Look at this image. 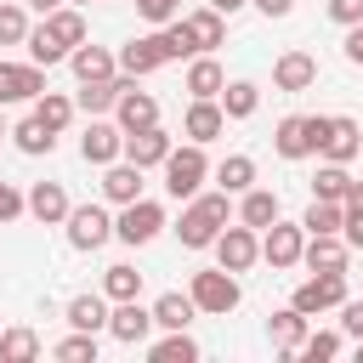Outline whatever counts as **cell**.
I'll list each match as a JSON object with an SVG mask.
<instances>
[{
  "instance_id": "cell-1",
  "label": "cell",
  "mask_w": 363,
  "mask_h": 363,
  "mask_svg": "<svg viewBox=\"0 0 363 363\" xmlns=\"http://www.w3.org/2000/svg\"><path fill=\"white\" fill-rule=\"evenodd\" d=\"M221 227H227V187L221 193H193L187 210H182V221H176V238L187 250H210L221 238Z\"/></svg>"
},
{
  "instance_id": "cell-2",
  "label": "cell",
  "mask_w": 363,
  "mask_h": 363,
  "mask_svg": "<svg viewBox=\"0 0 363 363\" xmlns=\"http://www.w3.org/2000/svg\"><path fill=\"white\" fill-rule=\"evenodd\" d=\"M318 142H323V113H289L272 130L278 159H306V153H318Z\"/></svg>"
},
{
  "instance_id": "cell-3",
  "label": "cell",
  "mask_w": 363,
  "mask_h": 363,
  "mask_svg": "<svg viewBox=\"0 0 363 363\" xmlns=\"http://www.w3.org/2000/svg\"><path fill=\"white\" fill-rule=\"evenodd\" d=\"M204 176H210V164H204V142L170 147V159H164V187H170V199H193Z\"/></svg>"
},
{
  "instance_id": "cell-4",
  "label": "cell",
  "mask_w": 363,
  "mask_h": 363,
  "mask_svg": "<svg viewBox=\"0 0 363 363\" xmlns=\"http://www.w3.org/2000/svg\"><path fill=\"white\" fill-rule=\"evenodd\" d=\"M187 295L199 301V312H210V318H227V312L238 306V278H233L227 267H216V272H193Z\"/></svg>"
},
{
  "instance_id": "cell-5",
  "label": "cell",
  "mask_w": 363,
  "mask_h": 363,
  "mask_svg": "<svg viewBox=\"0 0 363 363\" xmlns=\"http://www.w3.org/2000/svg\"><path fill=\"white\" fill-rule=\"evenodd\" d=\"M159 227H164V204H153V199H130L125 216L113 221V238H125V244H147V238H159Z\"/></svg>"
},
{
  "instance_id": "cell-6",
  "label": "cell",
  "mask_w": 363,
  "mask_h": 363,
  "mask_svg": "<svg viewBox=\"0 0 363 363\" xmlns=\"http://www.w3.org/2000/svg\"><path fill=\"white\" fill-rule=\"evenodd\" d=\"M346 301V272H318V278H306L295 295H289V306H301L306 318H318V312H329V306H340Z\"/></svg>"
},
{
  "instance_id": "cell-7",
  "label": "cell",
  "mask_w": 363,
  "mask_h": 363,
  "mask_svg": "<svg viewBox=\"0 0 363 363\" xmlns=\"http://www.w3.org/2000/svg\"><path fill=\"white\" fill-rule=\"evenodd\" d=\"M357 147H363L357 119H346V113H323V142H318V153H323V159H335V164H352V159H357Z\"/></svg>"
},
{
  "instance_id": "cell-8",
  "label": "cell",
  "mask_w": 363,
  "mask_h": 363,
  "mask_svg": "<svg viewBox=\"0 0 363 363\" xmlns=\"http://www.w3.org/2000/svg\"><path fill=\"white\" fill-rule=\"evenodd\" d=\"M108 238H113V221H108L102 204H79V210H68V244H74V250H102Z\"/></svg>"
},
{
  "instance_id": "cell-9",
  "label": "cell",
  "mask_w": 363,
  "mask_h": 363,
  "mask_svg": "<svg viewBox=\"0 0 363 363\" xmlns=\"http://www.w3.org/2000/svg\"><path fill=\"white\" fill-rule=\"evenodd\" d=\"M40 96H45L40 62H0V108L6 102H40Z\"/></svg>"
},
{
  "instance_id": "cell-10",
  "label": "cell",
  "mask_w": 363,
  "mask_h": 363,
  "mask_svg": "<svg viewBox=\"0 0 363 363\" xmlns=\"http://www.w3.org/2000/svg\"><path fill=\"white\" fill-rule=\"evenodd\" d=\"M216 255H221V267L227 272H250L255 267V255H261V238H255V227H221V238H216Z\"/></svg>"
},
{
  "instance_id": "cell-11",
  "label": "cell",
  "mask_w": 363,
  "mask_h": 363,
  "mask_svg": "<svg viewBox=\"0 0 363 363\" xmlns=\"http://www.w3.org/2000/svg\"><path fill=\"white\" fill-rule=\"evenodd\" d=\"M301 250H306V227H301V221H272L267 238H261V255H267L272 267H295Z\"/></svg>"
},
{
  "instance_id": "cell-12",
  "label": "cell",
  "mask_w": 363,
  "mask_h": 363,
  "mask_svg": "<svg viewBox=\"0 0 363 363\" xmlns=\"http://www.w3.org/2000/svg\"><path fill=\"white\" fill-rule=\"evenodd\" d=\"M164 62H170L164 28H159V34H142V40H130V45L119 51V68H125V74H153V68H164Z\"/></svg>"
},
{
  "instance_id": "cell-13",
  "label": "cell",
  "mask_w": 363,
  "mask_h": 363,
  "mask_svg": "<svg viewBox=\"0 0 363 363\" xmlns=\"http://www.w3.org/2000/svg\"><path fill=\"white\" fill-rule=\"evenodd\" d=\"M119 153H125V130H119V125L91 119V125H85V136H79V159H85V164H113Z\"/></svg>"
},
{
  "instance_id": "cell-14",
  "label": "cell",
  "mask_w": 363,
  "mask_h": 363,
  "mask_svg": "<svg viewBox=\"0 0 363 363\" xmlns=\"http://www.w3.org/2000/svg\"><path fill=\"white\" fill-rule=\"evenodd\" d=\"M346 255H352V244H346L340 233H306L301 261H306L312 272H346Z\"/></svg>"
},
{
  "instance_id": "cell-15",
  "label": "cell",
  "mask_w": 363,
  "mask_h": 363,
  "mask_svg": "<svg viewBox=\"0 0 363 363\" xmlns=\"http://www.w3.org/2000/svg\"><path fill=\"white\" fill-rule=\"evenodd\" d=\"M182 130H187V142H216V136L227 130V108H221L216 96H193V108H187Z\"/></svg>"
},
{
  "instance_id": "cell-16",
  "label": "cell",
  "mask_w": 363,
  "mask_h": 363,
  "mask_svg": "<svg viewBox=\"0 0 363 363\" xmlns=\"http://www.w3.org/2000/svg\"><path fill=\"white\" fill-rule=\"evenodd\" d=\"M113 113H119V130H125V136H130V130H147V125H159V102H153L147 91H136V85H125V91H119Z\"/></svg>"
},
{
  "instance_id": "cell-17",
  "label": "cell",
  "mask_w": 363,
  "mask_h": 363,
  "mask_svg": "<svg viewBox=\"0 0 363 363\" xmlns=\"http://www.w3.org/2000/svg\"><path fill=\"white\" fill-rule=\"evenodd\" d=\"M147 329H153V312H147V306H136V301H119V306L108 312V335H113V340H125V346H142V340H147Z\"/></svg>"
},
{
  "instance_id": "cell-18",
  "label": "cell",
  "mask_w": 363,
  "mask_h": 363,
  "mask_svg": "<svg viewBox=\"0 0 363 363\" xmlns=\"http://www.w3.org/2000/svg\"><path fill=\"white\" fill-rule=\"evenodd\" d=\"M170 147H176V142H170L159 125H147V130H130V136H125V159H130V164H142V170H147V164H164V159H170Z\"/></svg>"
},
{
  "instance_id": "cell-19",
  "label": "cell",
  "mask_w": 363,
  "mask_h": 363,
  "mask_svg": "<svg viewBox=\"0 0 363 363\" xmlns=\"http://www.w3.org/2000/svg\"><path fill=\"white\" fill-rule=\"evenodd\" d=\"M312 79H318V57H306V51H284L272 62V85L278 91H306Z\"/></svg>"
},
{
  "instance_id": "cell-20",
  "label": "cell",
  "mask_w": 363,
  "mask_h": 363,
  "mask_svg": "<svg viewBox=\"0 0 363 363\" xmlns=\"http://www.w3.org/2000/svg\"><path fill=\"white\" fill-rule=\"evenodd\" d=\"M28 216L45 221V227L68 221V193H62V182H34V187H28Z\"/></svg>"
},
{
  "instance_id": "cell-21",
  "label": "cell",
  "mask_w": 363,
  "mask_h": 363,
  "mask_svg": "<svg viewBox=\"0 0 363 363\" xmlns=\"http://www.w3.org/2000/svg\"><path fill=\"white\" fill-rule=\"evenodd\" d=\"M125 85H136V74H125V79H79L74 108H85V113H108V108L119 102V91H125Z\"/></svg>"
},
{
  "instance_id": "cell-22",
  "label": "cell",
  "mask_w": 363,
  "mask_h": 363,
  "mask_svg": "<svg viewBox=\"0 0 363 363\" xmlns=\"http://www.w3.org/2000/svg\"><path fill=\"white\" fill-rule=\"evenodd\" d=\"M102 199H113V204H130V199H142V164H108V176H102Z\"/></svg>"
},
{
  "instance_id": "cell-23",
  "label": "cell",
  "mask_w": 363,
  "mask_h": 363,
  "mask_svg": "<svg viewBox=\"0 0 363 363\" xmlns=\"http://www.w3.org/2000/svg\"><path fill=\"white\" fill-rule=\"evenodd\" d=\"M267 329H272V340H278V352H301V340H306V312L301 306H284V312H272L267 318Z\"/></svg>"
},
{
  "instance_id": "cell-24",
  "label": "cell",
  "mask_w": 363,
  "mask_h": 363,
  "mask_svg": "<svg viewBox=\"0 0 363 363\" xmlns=\"http://www.w3.org/2000/svg\"><path fill=\"white\" fill-rule=\"evenodd\" d=\"M187 23V34H193V45L199 51H216L221 40H227V23H221V11L216 6H204V11H193V17H182Z\"/></svg>"
},
{
  "instance_id": "cell-25",
  "label": "cell",
  "mask_w": 363,
  "mask_h": 363,
  "mask_svg": "<svg viewBox=\"0 0 363 363\" xmlns=\"http://www.w3.org/2000/svg\"><path fill=\"white\" fill-rule=\"evenodd\" d=\"M238 221L267 233V227L278 221V193H267V187H250V193H244V204H238Z\"/></svg>"
},
{
  "instance_id": "cell-26",
  "label": "cell",
  "mask_w": 363,
  "mask_h": 363,
  "mask_svg": "<svg viewBox=\"0 0 363 363\" xmlns=\"http://www.w3.org/2000/svg\"><path fill=\"white\" fill-rule=\"evenodd\" d=\"M193 312H199V301H193V295H176V289L153 301V323H159V329H187Z\"/></svg>"
},
{
  "instance_id": "cell-27",
  "label": "cell",
  "mask_w": 363,
  "mask_h": 363,
  "mask_svg": "<svg viewBox=\"0 0 363 363\" xmlns=\"http://www.w3.org/2000/svg\"><path fill=\"white\" fill-rule=\"evenodd\" d=\"M216 182H221L227 193H250V187H255V159H250V153H227V159L216 164Z\"/></svg>"
},
{
  "instance_id": "cell-28",
  "label": "cell",
  "mask_w": 363,
  "mask_h": 363,
  "mask_svg": "<svg viewBox=\"0 0 363 363\" xmlns=\"http://www.w3.org/2000/svg\"><path fill=\"white\" fill-rule=\"evenodd\" d=\"M102 295H108V301H136V295H142V272H136L130 261H113V267L102 272Z\"/></svg>"
},
{
  "instance_id": "cell-29",
  "label": "cell",
  "mask_w": 363,
  "mask_h": 363,
  "mask_svg": "<svg viewBox=\"0 0 363 363\" xmlns=\"http://www.w3.org/2000/svg\"><path fill=\"white\" fill-rule=\"evenodd\" d=\"M45 28H51V40H57V45H68V51H74V45H85V17H79L74 6H57V11L45 17Z\"/></svg>"
},
{
  "instance_id": "cell-30",
  "label": "cell",
  "mask_w": 363,
  "mask_h": 363,
  "mask_svg": "<svg viewBox=\"0 0 363 363\" xmlns=\"http://www.w3.org/2000/svg\"><path fill=\"white\" fill-rule=\"evenodd\" d=\"M68 62H74V74H79V79H113V57H108L102 45H74V51H68Z\"/></svg>"
},
{
  "instance_id": "cell-31",
  "label": "cell",
  "mask_w": 363,
  "mask_h": 363,
  "mask_svg": "<svg viewBox=\"0 0 363 363\" xmlns=\"http://www.w3.org/2000/svg\"><path fill=\"white\" fill-rule=\"evenodd\" d=\"M301 227L306 233H340L346 227V204L340 199H312V210L301 216Z\"/></svg>"
},
{
  "instance_id": "cell-32",
  "label": "cell",
  "mask_w": 363,
  "mask_h": 363,
  "mask_svg": "<svg viewBox=\"0 0 363 363\" xmlns=\"http://www.w3.org/2000/svg\"><path fill=\"white\" fill-rule=\"evenodd\" d=\"M221 85H227V74H221L216 57H199V62L187 68V91H193V96H221Z\"/></svg>"
},
{
  "instance_id": "cell-33",
  "label": "cell",
  "mask_w": 363,
  "mask_h": 363,
  "mask_svg": "<svg viewBox=\"0 0 363 363\" xmlns=\"http://www.w3.org/2000/svg\"><path fill=\"white\" fill-rule=\"evenodd\" d=\"M68 323H74V329H91V335L108 329V306H102V295H74V301H68Z\"/></svg>"
},
{
  "instance_id": "cell-34",
  "label": "cell",
  "mask_w": 363,
  "mask_h": 363,
  "mask_svg": "<svg viewBox=\"0 0 363 363\" xmlns=\"http://www.w3.org/2000/svg\"><path fill=\"white\" fill-rule=\"evenodd\" d=\"M23 45H28V62H40V68H57V62L68 57V45H57L45 23H40V28H28V40H23Z\"/></svg>"
},
{
  "instance_id": "cell-35",
  "label": "cell",
  "mask_w": 363,
  "mask_h": 363,
  "mask_svg": "<svg viewBox=\"0 0 363 363\" xmlns=\"http://www.w3.org/2000/svg\"><path fill=\"white\" fill-rule=\"evenodd\" d=\"M255 102H261V91H255L250 79L221 85V108H227V119H250V113H255Z\"/></svg>"
},
{
  "instance_id": "cell-36",
  "label": "cell",
  "mask_w": 363,
  "mask_h": 363,
  "mask_svg": "<svg viewBox=\"0 0 363 363\" xmlns=\"http://www.w3.org/2000/svg\"><path fill=\"white\" fill-rule=\"evenodd\" d=\"M34 119H40L45 130H68V119H74V96H57V91H45V96L34 102Z\"/></svg>"
},
{
  "instance_id": "cell-37",
  "label": "cell",
  "mask_w": 363,
  "mask_h": 363,
  "mask_svg": "<svg viewBox=\"0 0 363 363\" xmlns=\"http://www.w3.org/2000/svg\"><path fill=\"white\" fill-rule=\"evenodd\" d=\"M346 193H352V176H346V164L329 159V164L312 176V199H340V204H346Z\"/></svg>"
},
{
  "instance_id": "cell-38",
  "label": "cell",
  "mask_w": 363,
  "mask_h": 363,
  "mask_svg": "<svg viewBox=\"0 0 363 363\" xmlns=\"http://www.w3.org/2000/svg\"><path fill=\"white\" fill-rule=\"evenodd\" d=\"M0 357H6V363L40 357V335H34V329H6V335H0Z\"/></svg>"
},
{
  "instance_id": "cell-39",
  "label": "cell",
  "mask_w": 363,
  "mask_h": 363,
  "mask_svg": "<svg viewBox=\"0 0 363 363\" xmlns=\"http://www.w3.org/2000/svg\"><path fill=\"white\" fill-rule=\"evenodd\" d=\"M11 142H17L23 153H51V142H57V130H45V125H40L34 113H28V119H23L17 130H11Z\"/></svg>"
},
{
  "instance_id": "cell-40",
  "label": "cell",
  "mask_w": 363,
  "mask_h": 363,
  "mask_svg": "<svg viewBox=\"0 0 363 363\" xmlns=\"http://www.w3.org/2000/svg\"><path fill=\"white\" fill-rule=\"evenodd\" d=\"M199 357V346L187 340V329H170L159 346H153V363H193Z\"/></svg>"
},
{
  "instance_id": "cell-41",
  "label": "cell",
  "mask_w": 363,
  "mask_h": 363,
  "mask_svg": "<svg viewBox=\"0 0 363 363\" xmlns=\"http://www.w3.org/2000/svg\"><path fill=\"white\" fill-rule=\"evenodd\" d=\"M28 40V17H23V6H0V45H23Z\"/></svg>"
},
{
  "instance_id": "cell-42",
  "label": "cell",
  "mask_w": 363,
  "mask_h": 363,
  "mask_svg": "<svg viewBox=\"0 0 363 363\" xmlns=\"http://www.w3.org/2000/svg\"><path fill=\"white\" fill-rule=\"evenodd\" d=\"M335 352H340V335H335V329H318V335H306V340H301V352H295V357L318 363V357H335Z\"/></svg>"
},
{
  "instance_id": "cell-43",
  "label": "cell",
  "mask_w": 363,
  "mask_h": 363,
  "mask_svg": "<svg viewBox=\"0 0 363 363\" xmlns=\"http://www.w3.org/2000/svg\"><path fill=\"white\" fill-rule=\"evenodd\" d=\"M57 357H62V363H85V357L96 363V335H91V329H79V335H68V340L57 346Z\"/></svg>"
},
{
  "instance_id": "cell-44",
  "label": "cell",
  "mask_w": 363,
  "mask_h": 363,
  "mask_svg": "<svg viewBox=\"0 0 363 363\" xmlns=\"http://www.w3.org/2000/svg\"><path fill=\"white\" fill-rule=\"evenodd\" d=\"M23 210H28V193H17L11 182H0V227H6V221H17Z\"/></svg>"
},
{
  "instance_id": "cell-45",
  "label": "cell",
  "mask_w": 363,
  "mask_h": 363,
  "mask_svg": "<svg viewBox=\"0 0 363 363\" xmlns=\"http://www.w3.org/2000/svg\"><path fill=\"white\" fill-rule=\"evenodd\" d=\"M176 6H182V0H136V11H142L147 23H176Z\"/></svg>"
},
{
  "instance_id": "cell-46",
  "label": "cell",
  "mask_w": 363,
  "mask_h": 363,
  "mask_svg": "<svg viewBox=\"0 0 363 363\" xmlns=\"http://www.w3.org/2000/svg\"><path fill=\"white\" fill-rule=\"evenodd\" d=\"M340 335L363 340V301H340Z\"/></svg>"
},
{
  "instance_id": "cell-47",
  "label": "cell",
  "mask_w": 363,
  "mask_h": 363,
  "mask_svg": "<svg viewBox=\"0 0 363 363\" xmlns=\"http://www.w3.org/2000/svg\"><path fill=\"white\" fill-rule=\"evenodd\" d=\"M340 238H346L352 250H363V210H357V204H346V227H340Z\"/></svg>"
},
{
  "instance_id": "cell-48",
  "label": "cell",
  "mask_w": 363,
  "mask_h": 363,
  "mask_svg": "<svg viewBox=\"0 0 363 363\" xmlns=\"http://www.w3.org/2000/svg\"><path fill=\"white\" fill-rule=\"evenodd\" d=\"M329 17L352 28V23H363V0H329Z\"/></svg>"
},
{
  "instance_id": "cell-49",
  "label": "cell",
  "mask_w": 363,
  "mask_h": 363,
  "mask_svg": "<svg viewBox=\"0 0 363 363\" xmlns=\"http://www.w3.org/2000/svg\"><path fill=\"white\" fill-rule=\"evenodd\" d=\"M346 62H357V68H363V23H352V28H346Z\"/></svg>"
},
{
  "instance_id": "cell-50",
  "label": "cell",
  "mask_w": 363,
  "mask_h": 363,
  "mask_svg": "<svg viewBox=\"0 0 363 363\" xmlns=\"http://www.w3.org/2000/svg\"><path fill=\"white\" fill-rule=\"evenodd\" d=\"M255 6H261L267 17H289V11H295V0H255Z\"/></svg>"
},
{
  "instance_id": "cell-51",
  "label": "cell",
  "mask_w": 363,
  "mask_h": 363,
  "mask_svg": "<svg viewBox=\"0 0 363 363\" xmlns=\"http://www.w3.org/2000/svg\"><path fill=\"white\" fill-rule=\"evenodd\" d=\"M210 6H216L221 17H233V11H238V6H250V0H210Z\"/></svg>"
},
{
  "instance_id": "cell-52",
  "label": "cell",
  "mask_w": 363,
  "mask_h": 363,
  "mask_svg": "<svg viewBox=\"0 0 363 363\" xmlns=\"http://www.w3.org/2000/svg\"><path fill=\"white\" fill-rule=\"evenodd\" d=\"M28 6H34V11H40V17H51V11H57V6H62V0H28Z\"/></svg>"
},
{
  "instance_id": "cell-53",
  "label": "cell",
  "mask_w": 363,
  "mask_h": 363,
  "mask_svg": "<svg viewBox=\"0 0 363 363\" xmlns=\"http://www.w3.org/2000/svg\"><path fill=\"white\" fill-rule=\"evenodd\" d=\"M346 204H357V210H363V182H352V193H346Z\"/></svg>"
},
{
  "instance_id": "cell-54",
  "label": "cell",
  "mask_w": 363,
  "mask_h": 363,
  "mask_svg": "<svg viewBox=\"0 0 363 363\" xmlns=\"http://www.w3.org/2000/svg\"><path fill=\"white\" fill-rule=\"evenodd\" d=\"M357 357H363V340H357Z\"/></svg>"
},
{
  "instance_id": "cell-55",
  "label": "cell",
  "mask_w": 363,
  "mask_h": 363,
  "mask_svg": "<svg viewBox=\"0 0 363 363\" xmlns=\"http://www.w3.org/2000/svg\"><path fill=\"white\" fill-rule=\"evenodd\" d=\"M0 136H6V119H0Z\"/></svg>"
},
{
  "instance_id": "cell-56",
  "label": "cell",
  "mask_w": 363,
  "mask_h": 363,
  "mask_svg": "<svg viewBox=\"0 0 363 363\" xmlns=\"http://www.w3.org/2000/svg\"><path fill=\"white\" fill-rule=\"evenodd\" d=\"M68 6H85V0H68Z\"/></svg>"
}]
</instances>
